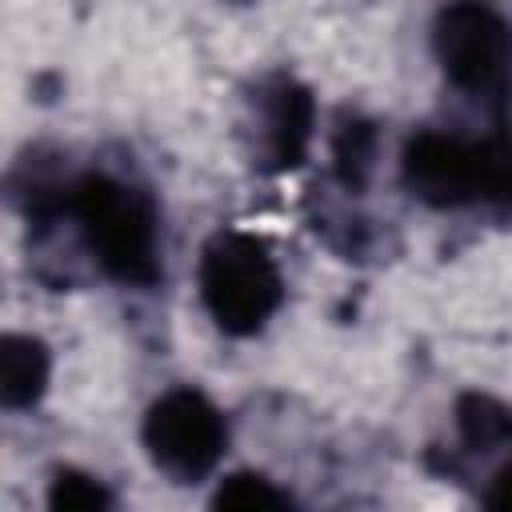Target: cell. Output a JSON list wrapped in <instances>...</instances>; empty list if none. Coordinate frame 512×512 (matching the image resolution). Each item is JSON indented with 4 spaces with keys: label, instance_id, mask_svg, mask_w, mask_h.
<instances>
[{
    "label": "cell",
    "instance_id": "7a4b0ae2",
    "mask_svg": "<svg viewBox=\"0 0 512 512\" xmlns=\"http://www.w3.org/2000/svg\"><path fill=\"white\" fill-rule=\"evenodd\" d=\"M400 180L428 208L512 204V132L484 140L416 132L404 144Z\"/></svg>",
    "mask_w": 512,
    "mask_h": 512
},
{
    "label": "cell",
    "instance_id": "9c48e42d",
    "mask_svg": "<svg viewBox=\"0 0 512 512\" xmlns=\"http://www.w3.org/2000/svg\"><path fill=\"white\" fill-rule=\"evenodd\" d=\"M332 160L344 188H364L376 160V128L360 116H344L332 136Z\"/></svg>",
    "mask_w": 512,
    "mask_h": 512
},
{
    "label": "cell",
    "instance_id": "5b68a950",
    "mask_svg": "<svg viewBox=\"0 0 512 512\" xmlns=\"http://www.w3.org/2000/svg\"><path fill=\"white\" fill-rule=\"evenodd\" d=\"M140 440L164 476L176 484H196L220 464L228 448V424L204 392L172 388L144 412Z\"/></svg>",
    "mask_w": 512,
    "mask_h": 512
},
{
    "label": "cell",
    "instance_id": "8992f818",
    "mask_svg": "<svg viewBox=\"0 0 512 512\" xmlns=\"http://www.w3.org/2000/svg\"><path fill=\"white\" fill-rule=\"evenodd\" d=\"M252 104H256V164L264 172L296 168L312 140V120H316L312 92L296 76L272 72L256 84Z\"/></svg>",
    "mask_w": 512,
    "mask_h": 512
},
{
    "label": "cell",
    "instance_id": "8fae6325",
    "mask_svg": "<svg viewBox=\"0 0 512 512\" xmlns=\"http://www.w3.org/2000/svg\"><path fill=\"white\" fill-rule=\"evenodd\" d=\"M48 508H56V512H100V508H112V492L88 472L56 468L52 484H48Z\"/></svg>",
    "mask_w": 512,
    "mask_h": 512
},
{
    "label": "cell",
    "instance_id": "6da1fadb",
    "mask_svg": "<svg viewBox=\"0 0 512 512\" xmlns=\"http://www.w3.org/2000/svg\"><path fill=\"white\" fill-rule=\"evenodd\" d=\"M64 208L76 216L96 264L132 288L160 280V212L156 200L112 172H84L68 192Z\"/></svg>",
    "mask_w": 512,
    "mask_h": 512
},
{
    "label": "cell",
    "instance_id": "277c9868",
    "mask_svg": "<svg viewBox=\"0 0 512 512\" xmlns=\"http://www.w3.org/2000/svg\"><path fill=\"white\" fill-rule=\"evenodd\" d=\"M432 48L444 80L492 108L512 96V28L488 0H452L436 12Z\"/></svg>",
    "mask_w": 512,
    "mask_h": 512
},
{
    "label": "cell",
    "instance_id": "ba28073f",
    "mask_svg": "<svg viewBox=\"0 0 512 512\" xmlns=\"http://www.w3.org/2000/svg\"><path fill=\"white\" fill-rule=\"evenodd\" d=\"M456 428L468 448H500L512 440V408L484 392H464L456 400Z\"/></svg>",
    "mask_w": 512,
    "mask_h": 512
},
{
    "label": "cell",
    "instance_id": "52a82bcc",
    "mask_svg": "<svg viewBox=\"0 0 512 512\" xmlns=\"http://www.w3.org/2000/svg\"><path fill=\"white\" fill-rule=\"evenodd\" d=\"M52 356L48 344L24 332H8L0 344V404L4 408H32L48 388Z\"/></svg>",
    "mask_w": 512,
    "mask_h": 512
},
{
    "label": "cell",
    "instance_id": "3957f363",
    "mask_svg": "<svg viewBox=\"0 0 512 512\" xmlns=\"http://www.w3.org/2000/svg\"><path fill=\"white\" fill-rule=\"evenodd\" d=\"M200 300L220 332L252 336L260 332L284 300L280 268L264 240L248 232H216L200 252Z\"/></svg>",
    "mask_w": 512,
    "mask_h": 512
},
{
    "label": "cell",
    "instance_id": "30bf717a",
    "mask_svg": "<svg viewBox=\"0 0 512 512\" xmlns=\"http://www.w3.org/2000/svg\"><path fill=\"white\" fill-rule=\"evenodd\" d=\"M212 508H240V512H264V508H292V496L280 492L268 476L260 472H232L220 480Z\"/></svg>",
    "mask_w": 512,
    "mask_h": 512
},
{
    "label": "cell",
    "instance_id": "7c38bea8",
    "mask_svg": "<svg viewBox=\"0 0 512 512\" xmlns=\"http://www.w3.org/2000/svg\"><path fill=\"white\" fill-rule=\"evenodd\" d=\"M484 504H488V508H512V464H504V468L492 476V488L484 492Z\"/></svg>",
    "mask_w": 512,
    "mask_h": 512
}]
</instances>
